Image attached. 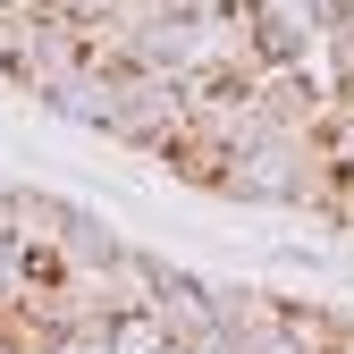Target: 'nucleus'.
Segmentation results:
<instances>
[{"mask_svg":"<svg viewBox=\"0 0 354 354\" xmlns=\"http://www.w3.org/2000/svg\"><path fill=\"white\" fill-rule=\"evenodd\" d=\"M84 68V26H68L59 9H17L0 17V76L17 84V93H59V84Z\"/></svg>","mask_w":354,"mask_h":354,"instance_id":"f257e3e1","label":"nucleus"},{"mask_svg":"<svg viewBox=\"0 0 354 354\" xmlns=\"http://www.w3.org/2000/svg\"><path fill=\"white\" fill-rule=\"evenodd\" d=\"M194 118V84L186 76H160V68H127L118 76V118H110V144H136V152H169Z\"/></svg>","mask_w":354,"mask_h":354,"instance_id":"f03ea898","label":"nucleus"},{"mask_svg":"<svg viewBox=\"0 0 354 354\" xmlns=\"http://www.w3.org/2000/svg\"><path fill=\"white\" fill-rule=\"evenodd\" d=\"M253 42H261V68H295L321 51V34L337 17V0H245Z\"/></svg>","mask_w":354,"mask_h":354,"instance_id":"7ed1b4c3","label":"nucleus"},{"mask_svg":"<svg viewBox=\"0 0 354 354\" xmlns=\"http://www.w3.org/2000/svg\"><path fill=\"white\" fill-rule=\"evenodd\" d=\"M118 76H127V68H76L59 93H42V110L68 118V127H102V136H110V118H118Z\"/></svg>","mask_w":354,"mask_h":354,"instance_id":"20e7f679","label":"nucleus"},{"mask_svg":"<svg viewBox=\"0 0 354 354\" xmlns=\"http://www.w3.org/2000/svg\"><path fill=\"white\" fill-rule=\"evenodd\" d=\"M152 313L169 321V337H203V329L219 321V295H211L203 279H186V270H169V261H160V295H152Z\"/></svg>","mask_w":354,"mask_h":354,"instance_id":"39448f33","label":"nucleus"},{"mask_svg":"<svg viewBox=\"0 0 354 354\" xmlns=\"http://www.w3.org/2000/svg\"><path fill=\"white\" fill-rule=\"evenodd\" d=\"M118 245H127V236L110 228V219H93V211H68V228H59L51 261H59V279H84V270H102Z\"/></svg>","mask_w":354,"mask_h":354,"instance_id":"423d86ee","label":"nucleus"},{"mask_svg":"<svg viewBox=\"0 0 354 354\" xmlns=\"http://www.w3.org/2000/svg\"><path fill=\"white\" fill-rule=\"evenodd\" d=\"M110 354H177V337L160 313H127V321H110Z\"/></svg>","mask_w":354,"mask_h":354,"instance_id":"0eeeda50","label":"nucleus"},{"mask_svg":"<svg viewBox=\"0 0 354 354\" xmlns=\"http://www.w3.org/2000/svg\"><path fill=\"white\" fill-rule=\"evenodd\" d=\"M34 279H42V270H34V245L9 228V219H0V304H17Z\"/></svg>","mask_w":354,"mask_h":354,"instance_id":"6e6552de","label":"nucleus"},{"mask_svg":"<svg viewBox=\"0 0 354 354\" xmlns=\"http://www.w3.org/2000/svg\"><path fill=\"white\" fill-rule=\"evenodd\" d=\"M42 354H110V329H68V337H51Z\"/></svg>","mask_w":354,"mask_h":354,"instance_id":"1a4fd4ad","label":"nucleus"},{"mask_svg":"<svg viewBox=\"0 0 354 354\" xmlns=\"http://www.w3.org/2000/svg\"><path fill=\"white\" fill-rule=\"evenodd\" d=\"M9 203H17V186H9V177H0V219H9Z\"/></svg>","mask_w":354,"mask_h":354,"instance_id":"9d476101","label":"nucleus"},{"mask_svg":"<svg viewBox=\"0 0 354 354\" xmlns=\"http://www.w3.org/2000/svg\"><path fill=\"white\" fill-rule=\"evenodd\" d=\"M346 228H354V169H346Z\"/></svg>","mask_w":354,"mask_h":354,"instance_id":"9b49d317","label":"nucleus"},{"mask_svg":"<svg viewBox=\"0 0 354 354\" xmlns=\"http://www.w3.org/2000/svg\"><path fill=\"white\" fill-rule=\"evenodd\" d=\"M0 354H17V346H0Z\"/></svg>","mask_w":354,"mask_h":354,"instance_id":"f8f14e48","label":"nucleus"}]
</instances>
